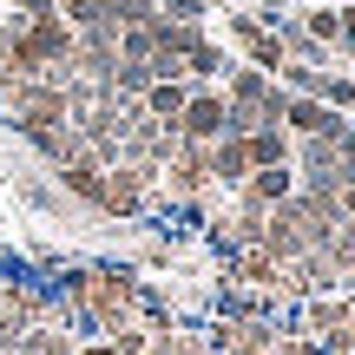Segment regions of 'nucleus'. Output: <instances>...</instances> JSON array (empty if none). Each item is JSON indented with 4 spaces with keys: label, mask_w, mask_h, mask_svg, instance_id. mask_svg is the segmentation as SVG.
Wrapping results in <instances>:
<instances>
[{
    "label": "nucleus",
    "mask_w": 355,
    "mask_h": 355,
    "mask_svg": "<svg viewBox=\"0 0 355 355\" xmlns=\"http://www.w3.org/2000/svg\"><path fill=\"white\" fill-rule=\"evenodd\" d=\"M79 355H112V349H79Z\"/></svg>",
    "instance_id": "obj_7"
},
{
    "label": "nucleus",
    "mask_w": 355,
    "mask_h": 355,
    "mask_svg": "<svg viewBox=\"0 0 355 355\" xmlns=\"http://www.w3.org/2000/svg\"><path fill=\"white\" fill-rule=\"evenodd\" d=\"M184 132H191V139L224 132V99H191V105H184Z\"/></svg>",
    "instance_id": "obj_1"
},
{
    "label": "nucleus",
    "mask_w": 355,
    "mask_h": 355,
    "mask_svg": "<svg viewBox=\"0 0 355 355\" xmlns=\"http://www.w3.org/2000/svg\"><path fill=\"white\" fill-rule=\"evenodd\" d=\"M349 211H355V191H349Z\"/></svg>",
    "instance_id": "obj_8"
},
{
    "label": "nucleus",
    "mask_w": 355,
    "mask_h": 355,
    "mask_svg": "<svg viewBox=\"0 0 355 355\" xmlns=\"http://www.w3.org/2000/svg\"><path fill=\"white\" fill-rule=\"evenodd\" d=\"M152 105H158V112H184V92H178V86H158Z\"/></svg>",
    "instance_id": "obj_5"
},
{
    "label": "nucleus",
    "mask_w": 355,
    "mask_h": 355,
    "mask_svg": "<svg viewBox=\"0 0 355 355\" xmlns=\"http://www.w3.org/2000/svg\"><path fill=\"white\" fill-rule=\"evenodd\" d=\"M290 125H296V132H309V139H343V125H336L322 105H309V99H303V105H290Z\"/></svg>",
    "instance_id": "obj_2"
},
{
    "label": "nucleus",
    "mask_w": 355,
    "mask_h": 355,
    "mask_svg": "<svg viewBox=\"0 0 355 355\" xmlns=\"http://www.w3.org/2000/svg\"><path fill=\"white\" fill-rule=\"evenodd\" d=\"M343 20H349V40H355V7H349V13H343Z\"/></svg>",
    "instance_id": "obj_6"
},
{
    "label": "nucleus",
    "mask_w": 355,
    "mask_h": 355,
    "mask_svg": "<svg viewBox=\"0 0 355 355\" xmlns=\"http://www.w3.org/2000/svg\"><path fill=\"white\" fill-rule=\"evenodd\" d=\"M243 152H250V158H263V165H270V158H283V139H277V132H263V139H250Z\"/></svg>",
    "instance_id": "obj_4"
},
{
    "label": "nucleus",
    "mask_w": 355,
    "mask_h": 355,
    "mask_svg": "<svg viewBox=\"0 0 355 355\" xmlns=\"http://www.w3.org/2000/svg\"><path fill=\"white\" fill-rule=\"evenodd\" d=\"M283 191H290V171H277V165H270V171L250 184V204H257V198H283Z\"/></svg>",
    "instance_id": "obj_3"
}]
</instances>
